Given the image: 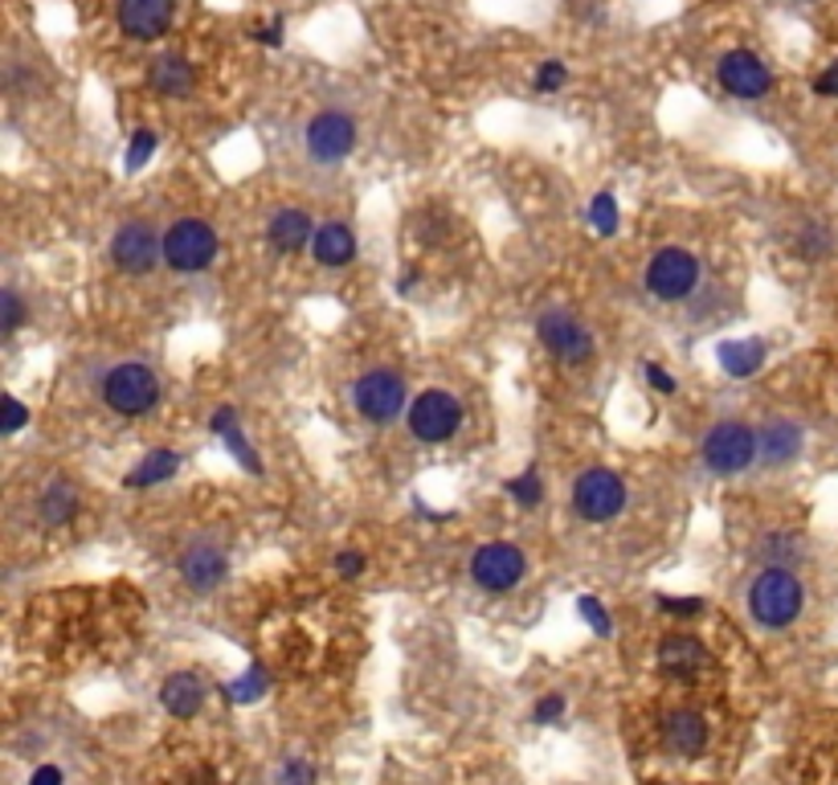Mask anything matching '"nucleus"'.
I'll list each match as a JSON object with an SVG mask.
<instances>
[{"instance_id": "nucleus-23", "label": "nucleus", "mask_w": 838, "mask_h": 785, "mask_svg": "<svg viewBox=\"0 0 838 785\" xmlns=\"http://www.w3.org/2000/svg\"><path fill=\"white\" fill-rule=\"evenodd\" d=\"M703 659H708L703 647L688 635H671L663 638V647H659V663H663V671H671V676H691L695 667H703Z\"/></svg>"}, {"instance_id": "nucleus-18", "label": "nucleus", "mask_w": 838, "mask_h": 785, "mask_svg": "<svg viewBox=\"0 0 838 785\" xmlns=\"http://www.w3.org/2000/svg\"><path fill=\"white\" fill-rule=\"evenodd\" d=\"M315 230L320 226H312V217L303 213V209H279L271 217V226H266V238H271L279 254H298L307 242H315Z\"/></svg>"}, {"instance_id": "nucleus-2", "label": "nucleus", "mask_w": 838, "mask_h": 785, "mask_svg": "<svg viewBox=\"0 0 838 785\" xmlns=\"http://www.w3.org/2000/svg\"><path fill=\"white\" fill-rule=\"evenodd\" d=\"M217 233L201 217H180L172 230L164 233V262L180 274H201L213 266Z\"/></svg>"}, {"instance_id": "nucleus-21", "label": "nucleus", "mask_w": 838, "mask_h": 785, "mask_svg": "<svg viewBox=\"0 0 838 785\" xmlns=\"http://www.w3.org/2000/svg\"><path fill=\"white\" fill-rule=\"evenodd\" d=\"M667 745L683 753V757H695L708 745V724H703L700 712H671L667 716Z\"/></svg>"}, {"instance_id": "nucleus-38", "label": "nucleus", "mask_w": 838, "mask_h": 785, "mask_svg": "<svg viewBox=\"0 0 838 785\" xmlns=\"http://www.w3.org/2000/svg\"><path fill=\"white\" fill-rule=\"evenodd\" d=\"M659 606L671 609V614H700L703 601H700V597H663Z\"/></svg>"}, {"instance_id": "nucleus-12", "label": "nucleus", "mask_w": 838, "mask_h": 785, "mask_svg": "<svg viewBox=\"0 0 838 785\" xmlns=\"http://www.w3.org/2000/svg\"><path fill=\"white\" fill-rule=\"evenodd\" d=\"M356 148V119L348 111H320L307 123V151L320 164H339Z\"/></svg>"}, {"instance_id": "nucleus-40", "label": "nucleus", "mask_w": 838, "mask_h": 785, "mask_svg": "<svg viewBox=\"0 0 838 785\" xmlns=\"http://www.w3.org/2000/svg\"><path fill=\"white\" fill-rule=\"evenodd\" d=\"M254 38H258V41H266V45H283V17H274V25L258 29Z\"/></svg>"}, {"instance_id": "nucleus-14", "label": "nucleus", "mask_w": 838, "mask_h": 785, "mask_svg": "<svg viewBox=\"0 0 838 785\" xmlns=\"http://www.w3.org/2000/svg\"><path fill=\"white\" fill-rule=\"evenodd\" d=\"M716 78H720V86L736 98H765L773 86L769 66H765L753 50H729V54L720 57Z\"/></svg>"}, {"instance_id": "nucleus-22", "label": "nucleus", "mask_w": 838, "mask_h": 785, "mask_svg": "<svg viewBox=\"0 0 838 785\" xmlns=\"http://www.w3.org/2000/svg\"><path fill=\"white\" fill-rule=\"evenodd\" d=\"M761 454H765L769 467H782V462L798 459L802 426H794V421H769V426L761 430Z\"/></svg>"}, {"instance_id": "nucleus-7", "label": "nucleus", "mask_w": 838, "mask_h": 785, "mask_svg": "<svg viewBox=\"0 0 838 785\" xmlns=\"http://www.w3.org/2000/svg\"><path fill=\"white\" fill-rule=\"evenodd\" d=\"M536 336H541V344L561 365H589L594 360V332L577 315L561 312V307H553V312H544L536 320Z\"/></svg>"}, {"instance_id": "nucleus-8", "label": "nucleus", "mask_w": 838, "mask_h": 785, "mask_svg": "<svg viewBox=\"0 0 838 785\" xmlns=\"http://www.w3.org/2000/svg\"><path fill=\"white\" fill-rule=\"evenodd\" d=\"M695 283H700V258L679 250V245H667L647 262V291L663 303L688 299Z\"/></svg>"}, {"instance_id": "nucleus-31", "label": "nucleus", "mask_w": 838, "mask_h": 785, "mask_svg": "<svg viewBox=\"0 0 838 785\" xmlns=\"http://www.w3.org/2000/svg\"><path fill=\"white\" fill-rule=\"evenodd\" d=\"M0 327H4V336H13L17 327L25 324V307H21V295L17 291H0Z\"/></svg>"}, {"instance_id": "nucleus-1", "label": "nucleus", "mask_w": 838, "mask_h": 785, "mask_svg": "<svg viewBox=\"0 0 838 785\" xmlns=\"http://www.w3.org/2000/svg\"><path fill=\"white\" fill-rule=\"evenodd\" d=\"M802 601H806V597H802V582L789 569H782V565L765 569L757 582H753V589H748L753 618H757L761 626H769V630H782V626L794 622L802 614Z\"/></svg>"}, {"instance_id": "nucleus-15", "label": "nucleus", "mask_w": 838, "mask_h": 785, "mask_svg": "<svg viewBox=\"0 0 838 785\" xmlns=\"http://www.w3.org/2000/svg\"><path fill=\"white\" fill-rule=\"evenodd\" d=\"M176 0H119V29L136 41H160L172 29Z\"/></svg>"}, {"instance_id": "nucleus-16", "label": "nucleus", "mask_w": 838, "mask_h": 785, "mask_svg": "<svg viewBox=\"0 0 838 785\" xmlns=\"http://www.w3.org/2000/svg\"><path fill=\"white\" fill-rule=\"evenodd\" d=\"M160 704L164 712H172L176 720L197 716L205 704V679L197 676V671H176V676H168L160 688Z\"/></svg>"}, {"instance_id": "nucleus-4", "label": "nucleus", "mask_w": 838, "mask_h": 785, "mask_svg": "<svg viewBox=\"0 0 838 785\" xmlns=\"http://www.w3.org/2000/svg\"><path fill=\"white\" fill-rule=\"evenodd\" d=\"M626 507V483L606 467H589L577 474L573 483V512L582 515L585 524H606Z\"/></svg>"}, {"instance_id": "nucleus-3", "label": "nucleus", "mask_w": 838, "mask_h": 785, "mask_svg": "<svg viewBox=\"0 0 838 785\" xmlns=\"http://www.w3.org/2000/svg\"><path fill=\"white\" fill-rule=\"evenodd\" d=\"M103 401L123 418H139L160 401V380L148 365H115L103 380Z\"/></svg>"}, {"instance_id": "nucleus-35", "label": "nucleus", "mask_w": 838, "mask_h": 785, "mask_svg": "<svg viewBox=\"0 0 838 785\" xmlns=\"http://www.w3.org/2000/svg\"><path fill=\"white\" fill-rule=\"evenodd\" d=\"M810 91L814 95H823V98H838V62L835 66H826L823 74L810 82Z\"/></svg>"}, {"instance_id": "nucleus-26", "label": "nucleus", "mask_w": 838, "mask_h": 785, "mask_svg": "<svg viewBox=\"0 0 838 785\" xmlns=\"http://www.w3.org/2000/svg\"><path fill=\"white\" fill-rule=\"evenodd\" d=\"M176 467H180V454H176V450H151L148 459L139 462L136 471L127 474L123 483H127V488H136V491L156 488V483H164V479H172Z\"/></svg>"}, {"instance_id": "nucleus-13", "label": "nucleus", "mask_w": 838, "mask_h": 785, "mask_svg": "<svg viewBox=\"0 0 838 785\" xmlns=\"http://www.w3.org/2000/svg\"><path fill=\"white\" fill-rule=\"evenodd\" d=\"M160 238L148 221H127L119 226V233L111 238V258L123 274H151L160 262Z\"/></svg>"}, {"instance_id": "nucleus-37", "label": "nucleus", "mask_w": 838, "mask_h": 785, "mask_svg": "<svg viewBox=\"0 0 838 785\" xmlns=\"http://www.w3.org/2000/svg\"><path fill=\"white\" fill-rule=\"evenodd\" d=\"M336 569H339V577H348L352 582V577H360V573H365V556L360 553H339Z\"/></svg>"}, {"instance_id": "nucleus-41", "label": "nucleus", "mask_w": 838, "mask_h": 785, "mask_svg": "<svg viewBox=\"0 0 838 785\" xmlns=\"http://www.w3.org/2000/svg\"><path fill=\"white\" fill-rule=\"evenodd\" d=\"M29 785H62V770H57V765H45V770L33 773V782Z\"/></svg>"}, {"instance_id": "nucleus-11", "label": "nucleus", "mask_w": 838, "mask_h": 785, "mask_svg": "<svg viewBox=\"0 0 838 785\" xmlns=\"http://www.w3.org/2000/svg\"><path fill=\"white\" fill-rule=\"evenodd\" d=\"M180 577H185V585H189L192 594H213V589H221L226 577H230V556H226V548L217 541L197 536V541L180 553Z\"/></svg>"}, {"instance_id": "nucleus-33", "label": "nucleus", "mask_w": 838, "mask_h": 785, "mask_svg": "<svg viewBox=\"0 0 838 785\" xmlns=\"http://www.w3.org/2000/svg\"><path fill=\"white\" fill-rule=\"evenodd\" d=\"M577 609H582L585 618L594 622L597 635H601V638L609 635V614H606V609H601V601H597V597H582V601H577Z\"/></svg>"}, {"instance_id": "nucleus-9", "label": "nucleus", "mask_w": 838, "mask_h": 785, "mask_svg": "<svg viewBox=\"0 0 838 785\" xmlns=\"http://www.w3.org/2000/svg\"><path fill=\"white\" fill-rule=\"evenodd\" d=\"M352 401L360 409V418L385 426L406 409V380L389 373V368H373L352 385Z\"/></svg>"}, {"instance_id": "nucleus-27", "label": "nucleus", "mask_w": 838, "mask_h": 785, "mask_svg": "<svg viewBox=\"0 0 838 785\" xmlns=\"http://www.w3.org/2000/svg\"><path fill=\"white\" fill-rule=\"evenodd\" d=\"M156 148H160V136H156L151 127L132 132V144H127V151H123V168H127V172H139V168L156 156Z\"/></svg>"}, {"instance_id": "nucleus-32", "label": "nucleus", "mask_w": 838, "mask_h": 785, "mask_svg": "<svg viewBox=\"0 0 838 785\" xmlns=\"http://www.w3.org/2000/svg\"><path fill=\"white\" fill-rule=\"evenodd\" d=\"M565 82H568L565 62H541V70H536V91H541V95H553Z\"/></svg>"}, {"instance_id": "nucleus-17", "label": "nucleus", "mask_w": 838, "mask_h": 785, "mask_svg": "<svg viewBox=\"0 0 838 785\" xmlns=\"http://www.w3.org/2000/svg\"><path fill=\"white\" fill-rule=\"evenodd\" d=\"M192 82H197V70L180 54H160L148 66V86L164 98H185L192 91Z\"/></svg>"}, {"instance_id": "nucleus-6", "label": "nucleus", "mask_w": 838, "mask_h": 785, "mask_svg": "<svg viewBox=\"0 0 838 785\" xmlns=\"http://www.w3.org/2000/svg\"><path fill=\"white\" fill-rule=\"evenodd\" d=\"M459 426H462V406L447 389H426L413 397V406H409V433H413L418 442H426V447L450 442Z\"/></svg>"}, {"instance_id": "nucleus-25", "label": "nucleus", "mask_w": 838, "mask_h": 785, "mask_svg": "<svg viewBox=\"0 0 838 785\" xmlns=\"http://www.w3.org/2000/svg\"><path fill=\"white\" fill-rule=\"evenodd\" d=\"M38 512H41V520L45 524H70L74 520V512H78V491L70 488V483H50V488L41 491V500H38Z\"/></svg>"}, {"instance_id": "nucleus-34", "label": "nucleus", "mask_w": 838, "mask_h": 785, "mask_svg": "<svg viewBox=\"0 0 838 785\" xmlns=\"http://www.w3.org/2000/svg\"><path fill=\"white\" fill-rule=\"evenodd\" d=\"M25 421H29V409L17 401L13 393H9V397H4V433H17Z\"/></svg>"}, {"instance_id": "nucleus-20", "label": "nucleus", "mask_w": 838, "mask_h": 785, "mask_svg": "<svg viewBox=\"0 0 838 785\" xmlns=\"http://www.w3.org/2000/svg\"><path fill=\"white\" fill-rule=\"evenodd\" d=\"M716 360L729 377L736 380L753 377V373H761V365H765V339H724L716 348Z\"/></svg>"}, {"instance_id": "nucleus-30", "label": "nucleus", "mask_w": 838, "mask_h": 785, "mask_svg": "<svg viewBox=\"0 0 838 785\" xmlns=\"http://www.w3.org/2000/svg\"><path fill=\"white\" fill-rule=\"evenodd\" d=\"M507 491H512L515 503H524V507H536V503L544 500V483H541V474H536V467H527L520 479H512V483H507Z\"/></svg>"}, {"instance_id": "nucleus-5", "label": "nucleus", "mask_w": 838, "mask_h": 785, "mask_svg": "<svg viewBox=\"0 0 838 785\" xmlns=\"http://www.w3.org/2000/svg\"><path fill=\"white\" fill-rule=\"evenodd\" d=\"M761 454V438L744 421H720L703 438V462L712 474H741Z\"/></svg>"}, {"instance_id": "nucleus-39", "label": "nucleus", "mask_w": 838, "mask_h": 785, "mask_svg": "<svg viewBox=\"0 0 838 785\" xmlns=\"http://www.w3.org/2000/svg\"><path fill=\"white\" fill-rule=\"evenodd\" d=\"M647 380L654 385L659 393H675V377L667 373V368H659V365H647Z\"/></svg>"}, {"instance_id": "nucleus-24", "label": "nucleus", "mask_w": 838, "mask_h": 785, "mask_svg": "<svg viewBox=\"0 0 838 785\" xmlns=\"http://www.w3.org/2000/svg\"><path fill=\"white\" fill-rule=\"evenodd\" d=\"M213 430L221 433V442H226V447L233 450V459L242 462L245 471H250V474L262 471V462L254 459V450H250V442H245L242 426H238V414H233L230 406H221V409L213 414Z\"/></svg>"}, {"instance_id": "nucleus-10", "label": "nucleus", "mask_w": 838, "mask_h": 785, "mask_svg": "<svg viewBox=\"0 0 838 785\" xmlns=\"http://www.w3.org/2000/svg\"><path fill=\"white\" fill-rule=\"evenodd\" d=\"M524 569H527L524 553L507 541H491L471 556L474 585L488 589V594H507V589H515L520 577H524Z\"/></svg>"}, {"instance_id": "nucleus-29", "label": "nucleus", "mask_w": 838, "mask_h": 785, "mask_svg": "<svg viewBox=\"0 0 838 785\" xmlns=\"http://www.w3.org/2000/svg\"><path fill=\"white\" fill-rule=\"evenodd\" d=\"M618 221H622V213H618L614 192H597L594 201H589V226H594L601 238H609V233L618 230Z\"/></svg>"}, {"instance_id": "nucleus-28", "label": "nucleus", "mask_w": 838, "mask_h": 785, "mask_svg": "<svg viewBox=\"0 0 838 785\" xmlns=\"http://www.w3.org/2000/svg\"><path fill=\"white\" fill-rule=\"evenodd\" d=\"M262 691H266V671H262V667H250L245 676L226 683V700H233V704H254V700H262Z\"/></svg>"}, {"instance_id": "nucleus-19", "label": "nucleus", "mask_w": 838, "mask_h": 785, "mask_svg": "<svg viewBox=\"0 0 838 785\" xmlns=\"http://www.w3.org/2000/svg\"><path fill=\"white\" fill-rule=\"evenodd\" d=\"M315 262H324V266H348L352 258H356V233L344 226V221H327L315 230Z\"/></svg>"}, {"instance_id": "nucleus-36", "label": "nucleus", "mask_w": 838, "mask_h": 785, "mask_svg": "<svg viewBox=\"0 0 838 785\" xmlns=\"http://www.w3.org/2000/svg\"><path fill=\"white\" fill-rule=\"evenodd\" d=\"M561 712H565V700H561V695H544L541 704H536V712H532V720H536V724H553Z\"/></svg>"}]
</instances>
